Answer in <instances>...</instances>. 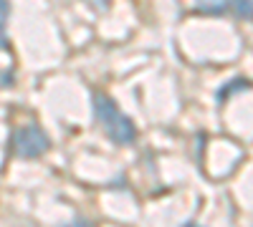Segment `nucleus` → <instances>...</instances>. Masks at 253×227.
Segmentation results:
<instances>
[{
	"label": "nucleus",
	"mask_w": 253,
	"mask_h": 227,
	"mask_svg": "<svg viewBox=\"0 0 253 227\" xmlns=\"http://www.w3.org/2000/svg\"><path fill=\"white\" fill-rule=\"evenodd\" d=\"M91 101H94V116L99 121L101 131L107 134L114 144H122V147H124V144H132L137 139L134 121L126 116V114H122V109L114 104L107 94H99L96 91L91 96Z\"/></svg>",
	"instance_id": "1"
},
{
	"label": "nucleus",
	"mask_w": 253,
	"mask_h": 227,
	"mask_svg": "<svg viewBox=\"0 0 253 227\" xmlns=\"http://www.w3.org/2000/svg\"><path fill=\"white\" fill-rule=\"evenodd\" d=\"M10 149L18 159H38L51 149V139L38 124H26V127L13 129Z\"/></svg>",
	"instance_id": "2"
},
{
	"label": "nucleus",
	"mask_w": 253,
	"mask_h": 227,
	"mask_svg": "<svg viewBox=\"0 0 253 227\" xmlns=\"http://www.w3.org/2000/svg\"><path fill=\"white\" fill-rule=\"evenodd\" d=\"M8 18H10V0H0V48H8Z\"/></svg>",
	"instance_id": "3"
},
{
	"label": "nucleus",
	"mask_w": 253,
	"mask_h": 227,
	"mask_svg": "<svg viewBox=\"0 0 253 227\" xmlns=\"http://www.w3.org/2000/svg\"><path fill=\"white\" fill-rule=\"evenodd\" d=\"M251 89V84L246 78H233V81H228L225 86H220V91H218V98L220 101H225V98H230L233 94H241V91H248Z\"/></svg>",
	"instance_id": "4"
},
{
	"label": "nucleus",
	"mask_w": 253,
	"mask_h": 227,
	"mask_svg": "<svg viewBox=\"0 0 253 227\" xmlns=\"http://www.w3.org/2000/svg\"><path fill=\"white\" fill-rule=\"evenodd\" d=\"M198 10L205 15H223L228 10V0H198Z\"/></svg>",
	"instance_id": "5"
},
{
	"label": "nucleus",
	"mask_w": 253,
	"mask_h": 227,
	"mask_svg": "<svg viewBox=\"0 0 253 227\" xmlns=\"http://www.w3.org/2000/svg\"><path fill=\"white\" fill-rule=\"evenodd\" d=\"M228 8L238 18H253V0H228Z\"/></svg>",
	"instance_id": "6"
},
{
	"label": "nucleus",
	"mask_w": 253,
	"mask_h": 227,
	"mask_svg": "<svg viewBox=\"0 0 253 227\" xmlns=\"http://www.w3.org/2000/svg\"><path fill=\"white\" fill-rule=\"evenodd\" d=\"M63 227H94L89 220H74V222H69V225H63Z\"/></svg>",
	"instance_id": "7"
},
{
	"label": "nucleus",
	"mask_w": 253,
	"mask_h": 227,
	"mask_svg": "<svg viewBox=\"0 0 253 227\" xmlns=\"http://www.w3.org/2000/svg\"><path fill=\"white\" fill-rule=\"evenodd\" d=\"M180 227H203V225H198V222H185V225H180Z\"/></svg>",
	"instance_id": "8"
}]
</instances>
